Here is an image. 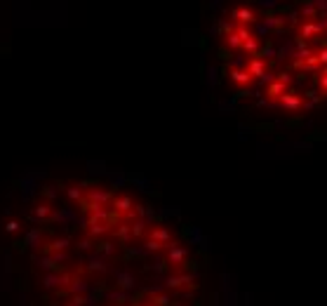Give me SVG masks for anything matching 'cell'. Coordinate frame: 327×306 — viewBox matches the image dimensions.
<instances>
[{
	"mask_svg": "<svg viewBox=\"0 0 327 306\" xmlns=\"http://www.w3.org/2000/svg\"><path fill=\"white\" fill-rule=\"evenodd\" d=\"M224 42L238 64L231 75L266 104L301 109L327 99V0L252 3L231 14Z\"/></svg>",
	"mask_w": 327,
	"mask_h": 306,
	"instance_id": "1",
	"label": "cell"
}]
</instances>
